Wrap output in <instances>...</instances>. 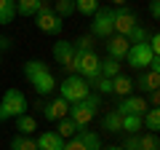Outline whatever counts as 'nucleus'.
<instances>
[{
  "mask_svg": "<svg viewBox=\"0 0 160 150\" xmlns=\"http://www.w3.org/2000/svg\"><path fill=\"white\" fill-rule=\"evenodd\" d=\"M99 107H102V97L91 91L86 99H80V102H72V104H69L67 118H69V121H72L78 129H86L88 123H91L93 118H96Z\"/></svg>",
  "mask_w": 160,
  "mask_h": 150,
  "instance_id": "f257e3e1",
  "label": "nucleus"
},
{
  "mask_svg": "<svg viewBox=\"0 0 160 150\" xmlns=\"http://www.w3.org/2000/svg\"><path fill=\"white\" fill-rule=\"evenodd\" d=\"M88 94H91V86H88V81H83L80 75H67L62 83H59V97L64 99V102H80V99H86Z\"/></svg>",
  "mask_w": 160,
  "mask_h": 150,
  "instance_id": "f03ea898",
  "label": "nucleus"
},
{
  "mask_svg": "<svg viewBox=\"0 0 160 150\" xmlns=\"http://www.w3.org/2000/svg\"><path fill=\"white\" fill-rule=\"evenodd\" d=\"M91 35L99 38V40H107L115 35V8L112 6H99V11L93 13V22H91Z\"/></svg>",
  "mask_w": 160,
  "mask_h": 150,
  "instance_id": "7ed1b4c3",
  "label": "nucleus"
},
{
  "mask_svg": "<svg viewBox=\"0 0 160 150\" xmlns=\"http://www.w3.org/2000/svg\"><path fill=\"white\" fill-rule=\"evenodd\" d=\"M160 56H155L152 54V48H149V43H131L128 46V54H126V62H128V67H133V70H147L152 62H158Z\"/></svg>",
  "mask_w": 160,
  "mask_h": 150,
  "instance_id": "20e7f679",
  "label": "nucleus"
},
{
  "mask_svg": "<svg viewBox=\"0 0 160 150\" xmlns=\"http://www.w3.org/2000/svg\"><path fill=\"white\" fill-rule=\"evenodd\" d=\"M72 75H80L83 81H93L99 75V56L93 51L75 54L72 56Z\"/></svg>",
  "mask_w": 160,
  "mask_h": 150,
  "instance_id": "39448f33",
  "label": "nucleus"
},
{
  "mask_svg": "<svg viewBox=\"0 0 160 150\" xmlns=\"http://www.w3.org/2000/svg\"><path fill=\"white\" fill-rule=\"evenodd\" d=\"M27 97H24V91H19V88H8L6 94H3V99H0V110L6 113L8 118H19L27 113Z\"/></svg>",
  "mask_w": 160,
  "mask_h": 150,
  "instance_id": "423d86ee",
  "label": "nucleus"
},
{
  "mask_svg": "<svg viewBox=\"0 0 160 150\" xmlns=\"http://www.w3.org/2000/svg\"><path fill=\"white\" fill-rule=\"evenodd\" d=\"M35 24H38L40 32H46V35H62V27H64V22L53 13V8H48V11H38V13H35Z\"/></svg>",
  "mask_w": 160,
  "mask_h": 150,
  "instance_id": "0eeeda50",
  "label": "nucleus"
},
{
  "mask_svg": "<svg viewBox=\"0 0 160 150\" xmlns=\"http://www.w3.org/2000/svg\"><path fill=\"white\" fill-rule=\"evenodd\" d=\"M147 110H149L147 99L144 97H133V94L131 97H123L118 104H115V113H118V115H144Z\"/></svg>",
  "mask_w": 160,
  "mask_h": 150,
  "instance_id": "6e6552de",
  "label": "nucleus"
},
{
  "mask_svg": "<svg viewBox=\"0 0 160 150\" xmlns=\"http://www.w3.org/2000/svg\"><path fill=\"white\" fill-rule=\"evenodd\" d=\"M136 24H139V19H136V13H133L128 6L115 8V35H123V38H126Z\"/></svg>",
  "mask_w": 160,
  "mask_h": 150,
  "instance_id": "1a4fd4ad",
  "label": "nucleus"
},
{
  "mask_svg": "<svg viewBox=\"0 0 160 150\" xmlns=\"http://www.w3.org/2000/svg\"><path fill=\"white\" fill-rule=\"evenodd\" d=\"M51 56H53V62H56L59 67H64L69 75H72V56H75V51H72V43L69 40H62V38H59V40L53 43V48H51Z\"/></svg>",
  "mask_w": 160,
  "mask_h": 150,
  "instance_id": "9d476101",
  "label": "nucleus"
},
{
  "mask_svg": "<svg viewBox=\"0 0 160 150\" xmlns=\"http://www.w3.org/2000/svg\"><path fill=\"white\" fill-rule=\"evenodd\" d=\"M29 86L35 88L38 97H46V94H51L53 88H56V78H53L51 70H40V72H35L32 78H29Z\"/></svg>",
  "mask_w": 160,
  "mask_h": 150,
  "instance_id": "9b49d317",
  "label": "nucleus"
},
{
  "mask_svg": "<svg viewBox=\"0 0 160 150\" xmlns=\"http://www.w3.org/2000/svg\"><path fill=\"white\" fill-rule=\"evenodd\" d=\"M158 86H160V70H142L139 78L133 81V88H139V91H144V94L155 91Z\"/></svg>",
  "mask_w": 160,
  "mask_h": 150,
  "instance_id": "f8f14e48",
  "label": "nucleus"
},
{
  "mask_svg": "<svg viewBox=\"0 0 160 150\" xmlns=\"http://www.w3.org/2000/svg\"><path fill=\"white\" fill-rule=\"evenodd\" d=\"M51 8V3L48 0H16V16H32L35 19V13L38 11H48Z\"/></svg>",
  "mask_w": 160,
  "mask_h": 150,
  "instance_id": "ddd939ff",
  "label": "nucleus"
},
{
  "mask_svg": "<svg viewBox=\"0 0 160 150\" xmlns=\"http://www.w3.org/2000/svg\"><path fill=\"white\" fill-rule=\"evenodd\" d=\"M67 110H69V102H64L62 97H56V99H51V102L43 107V118L56 123L59 118H67Z\"/></svg>",
  "mask_w": 160,
  "mask_h": 150,
  "instance_id": "4468645a",
  "label": "nucleus"
},
{
  "mask_svg": "<svg viewBox=\"0 0 160 150\" xmlns=\"http://www.w3.org/2000/svg\"><path fill=\"white\" fill-rule=\"evenodd\" d=\"M128 38H123V35H112V38H107V56H112V59H126V54H128Z\"/></svg>",
  "mask_w": 160,
  "mask_h": 150,
  "instance_id": "2eb2a0df",
  "label": "nucleus"
},
{
  "mask_svg": "<svg viewBox=\"0 0 160 150\" xmlns=\"http://www.w3.org/2000/svg\"><path fill=\"white\" fill-rule=\"evenodd\" d=\"M35 142H38V150H62V147H64V139L59 137L56 131H51V129L40 131Z\"/></svg>",
  "mask_w": 160,
  "mask_h": 150,
  "instance_id": "dca6fc26",
  "label": "nucleus"
},
{
  "mask_svg": "<svg viewBox=\"0 0 160 150\" xmlns=\"http://www.w3.org/2000/svg\"><path fill=\"white\" fill-rule=\"evenodd\" d=\"M75 137L86 145V150H102V134L93 131V129H78Z\"/></svg>",
  "mask_w": 160,
  "mask_h": 150,
  "instance_id": "f3484780",
  "label": "nucleus"
},
{
  "mask_svg": "<svg viewBox=\"0 0 160 150\" xmlns=\"http://www.w3.org/2000/svg\"><path fill=\"white\" fill-rule=\"evenodd\" d=\"M112 94H118L120 99L123 97H131L133 94V78H128V75H115L112 78Z\"/></svg>",
  "mask_w": 160,
  "mask_h": 150,
  "instance_id": "a211bd4d",
  "label": "nucleus"
},
{
  "mask_svg": "<svg viewBox=\"0 0 160 150\" xmlns=\"http://www.w3.org/2000/svg\"><path fill=\"white\" fill-rule=\"evenodd\" d=\"M120 72H123V62H120V59H112V56L99 59V75L115 78V75H120Z\"/></svg>",
  "mask_w": 160,
  "mask_h": 150,
  "instance_id": "6ab92c4d",
  "label": "nucleus"
},
{
  "mask_svg": "<svg viewBox=\"0 0 160 150\" xmlns=\"http://www.w3.org/2000/svg\"><path fill=\"white\" fill-rule=\"evenodd\" d=\"M102 129L107 134H123V126H120V115L115 113V110H109V113H104L102 115Z\"/></svg>",
  "mask_w": 160,
  "mask_h": 150,
  "instance_id": "aec40b11",
  "label": "nucleus"
},
{
  "mask_svg": "<svg viewBox=\"0 0 160 150\" xmlns=\"http://www.w3.org/2000/svg\"><path fill=\"white\" fill-rule=\"evenodd\" d=\"M142 126L147 129V131L158 134V129H160V110H158V107H149L147 113L142 115Z\"/></svg>",
  "mask_w": 160,
  "mask_h": 150,
  "instance_id": "412c9836",
  "label": "nucleus"
},
{
  "mask_svg": "<svg viewBox=\"0 0 160 150\" xmlns=\"http://www.w3.org/2000/svg\"><path fill=\"white\" fill-rule=\"evenodd\" d=\"M13 121H16V129H19L16 134H24V137H32V131L38 129V121H35L32 115H27V113L19 115V118H13Z\"/></svg>",
  "mask_w": 160,
  "mask_h": 150,
  "instance_id": "4be33fe9",
  "label": "nucleus"
},
{
  "mask_svg": "<svg viewBox=\"0 0 160 150\" xmlns=\"http://www.w3.org/2000/svg\"><path fill=\"white\" fill-rule=\"evenodd\" d=\"M16 19V0H0V24H11Z\"/></svg>",
  "mask_w": 160,
  "mask_h": 150,
  "instance_id": "5701e85b",
  "label": "nucleus"
},
{
  "mask_svg": "<svg viewBox=\"0 0 160 150\" xmlns=\"http://www.w3.org/2000/svg\"><path fill=\"white\" fill-rule=\"evenodd\" d=\"M120 126L126 134H139L142 131V115H120Z\"/></svg>",
  "mask_w": 160,
  "mask_h": 150,
  "instance_id": "b1692460",
  "label": "nucleus"
},
{
  "mask_svg": "<svg viewBox=\"0 0 160 150\" xmlns=\"http://www.w3.org/2000/svg\"><path fill=\"white\" fill-rule=\"evenodd\" d=\"M93 40H96L93 35H78V38L69 40V43H72V51L75 54H86V51H93Z\"/></svg>",
  "mask_w": 160,
  "mask_h": 150,
  "instance_id": "393cba45",
  "label": "nucleus"
},
{
  "mask_svg": "<svg viewBox=\"0 0 160 150\" xmlns=\"http://www.w3.org/2000/svg\"><path fill=\"white\" fill-rule=\"evenodd\" d=\"M51 8H53V13H56L59 19H69L75 13V3H72V0H56Z\"/></svg>",
  "mask_w": 160,
  "mask_h": 150,
  "instance_id": "a878e982",
  "label": "nucleus"
},
{
  "mask_svg": "<svg viewBox=\"0 0 160 150\" xmlns=\"http://www.w3.org/2000/svg\"><path fill=\"white\" fill-rule=\"evenodd\" d=\"M149 35H152V32H149L144 24H136L126 38H128V43H149Z\"/></svg>",
  "mask_w": 160,
  "mask_h": 150,
  "instance_id": "bb28decb",
  "label": "nucleus"
},
{
  "mask_svg": "<svg viewBox=\"0 0 160 150\" xmlns=\"http://www.w3.org/2000/svg\"><path fill=\"white\" fill-rule=\"evenodd\" d=\"M11 150H38V142L32 137H24V134H16L11 139Z\"/></svg>",
  "mask_w": 160,
  "mask_h": 150,
  "instance_id": "cd10ccee",
  "label": "nucleus"
},
{
  "mask_svg": "<svg viewBox=\"0 0 160 150\" xmlns=\"http://www.w3.org/2000/svg\"><path fill=\"white\" fill-rule=\"evenodd\" d=\"M75 3V11H80L83 16H93L99 11V0H72Z\"/></svg>",
  "mask_w": 160,
  "mask_h": 150,
  "instance_id": "c85d7f7f",
  "label": "nucleus"
},
{
  "mask_svg": "<svg viewBox=\"0 0 160 150\" xmlns=\"http://www.w3.org/2000/svg\"><path fill=\"white\" fill-rule=\"evenodd\" d=\"M56 123H59V131H56V134H59V137L64 139V142H67V139H72V137H75V131H78V126H75V123L69 121V118H59Z\"/></svg>",
  "mask_w": 160,
  "mask_h": 150,
  "instance_id": "c756f323",
  "label": "nucleus"
},
{
  "mask_svg": "<svg viewBox=\"0 0 160 150\" xmlns=\"http://www.w3.org/2000/svg\"><path fill=\"white\" fill-rule=\"evenodd\" d=\"M139 150H160V139H158V134H152V131L142 134V137H139Z\"/></svg>",
  "mask_w": 160,
  "mask_h": 150,
  "instance_id": "7c9ffc66",
  "label": "nucleus"
},
{
  "mask_svg": "<svg viewBox=\"0 0 160 150\" xmlns=\"http://www.w3.org/2000/svg\"><path fill=\"white\" fill-rule=\"evenodd\" d=\"M40 70H48V64L43 62V59H29V62H24V78H32L35 72H40Z\"/></svg>",
  "mask_w": 160,
  "mask_h": 150,
  "instance_id": "2f4dec72",
  "label": "nucleus"
},
{
  "mask_svg": "<svg viewBox=\"0 0 160 150\" xmlns=\"http://www.w3.org/2000/svg\"><path fill=\"white\" fill-rule=\"evenodd\" d=\"M120 147H123V150H139V134H128Z\"/></svg>",
  "mask_w": 160,
  "mask_h": 150,
  "instance_id": "473e14b6",
  "label": "nucleus"
},
{
  "mask_svg": "<svg viewBox=\"0 0 160 150\" xmlns=\"http://www.w3.org/2000/svg\"><path fill=\"white\" fill-rule=\"evenodd\" d=\"M62 150H86V145L80 142L78 137H72V139H67V142H64V147Z\"/></svg>",
  "mask_w": 160,
  "mask_h": 150,
  "instance_id": "72a5a7b5",
  "label": "nucleus"
},
{
  "mask_svg": "<svg viewBox=\"0 0 160 150\" xmlns=\"http://www.w3.org/2000/svg\"><path fill=\"white\" fill-rule=\"evenodd\" d=\"M149 16L158 22L160 19V0H149Z\"/></svg>",
  "mask_w": 160,
  "mask_h": 150,
  "instance_id": "f704fd0d",
  "label": "nucleus"
},
{
  "mask_svg": "<svg viewBox=\"0 0 160 150\" xmlns=\"http://www.w3.org/2000/svg\"><path fill=\"white\" fill-rule=\"evenodd\" d=\"M147 104H149V107H158V104H160V91H158V88H155V91H149Z\"/></svg>",
  "mask_w": 160,
  "mask_h": 150,
  "instance_id": "c9c22d12",
  "label": "nucleus"
},
{
  "mask_svg": "<svg viewBox=\"0 0 160 150\" xmlns=\"http://www.w3.org/2000/svg\"><path fill=\"white\" fill-rule=\"evenodd\" d=\"M109 3H112V6H118V8H120V6H126L128 0H109Z\"/></svg>",
  "mask_w": 160,
  "mask_h": 150,
  "instance_id": "e433bc0d",
  "label": "nucleus"
},
{
  "mask_svg": "<svg viewBox=\"0 0 160 150\" xmlns=\"http://www.w3.org/2000/svg\"><path fill=\"white\" fill-rule=\"evenodd\" d=\"M102 150H123L120 145H109V147H102Z\"/></svg>",
  "mask_w": 160,
  "mask_h": 150,
  "instance_id": "4c0bfd02",
  "label": "nucleus"
},
{
  "mask_svg": "<svg viewBox=\"0 0 160 150\" xmlns=\"http://www.w3.org/2000/svg\"><path fill=\"white\" fill-rule=\"evenodd\" d=\"M3 121H8V115L3 113V110H0V123H3Z\"/></svg>",
  "mask_w": 160,
  "mask_h": 150,
  "instance_id": "58836bf2",
  "label": "nucleus"
},
{
  "mask_svg": "<svg viewBox=\"0 0 160 150\" xmlns=\"http://www.w3.org/2000/svg\"><path fill=\"white\" fill-rule=\"evenodd\" d=\"M3 38H6V35H3V32H0V43H3Z\"/></svg>",
  "mask_w": 160,
  "mask_h": 150,
  "instance_id": "ea45409f",
  "label": "nucleus"
}]
</instances>
